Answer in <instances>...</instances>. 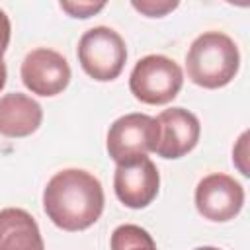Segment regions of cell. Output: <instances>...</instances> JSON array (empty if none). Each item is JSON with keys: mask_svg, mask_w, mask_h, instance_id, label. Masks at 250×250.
I'll return each instance as SVG.
<instances>
[{"mask_svg": "<svg viewBox=\"0 0 250 250\" xmlns=\"http://www.w3.org/2000/svg\"><path fill=\"white\" fill-rule=\"evenodd\" d=\"M242 205L244 189L227 174H209L195 188V207L209 221H230L240 213Z\"/></svg>", "mask_w": 250, "mask_h": 250, "instance_id": "6", "label": "cell"}, {"mask_svg": "<svg viewBox=\"0 0 250 250\" xmlns=\"http://www.w3.org/2000/svg\"><path fill=\"white\" fill-rule=\"evenodd\" d=\"M47 217L62 230L74 232L92 227L104 211V189L96 176L68 168L57 172L43 191Z\"/></svg>", "mask_w": 250, "mask_h": 250, "instance_id": "1", "label": "cell"}, {"mask_svg": "<svg viewBox=\"0 0 250 250\" xmlns=\"http://www.w3.org/2000/svg\"><path fill=\"white\" fill-rule=\"evenodd\" d=\"M184 84V72L176 61L164 55H146L137 61L129 88L131 94L148 105H164L172 102Z\"/></svg>", "mask_w": 250, "mask_h": 250, "instance_id": "3", "label": "cell"}, {"mask_svg": "<svg viewBox=\"0 0 250 250\" xmlns=\"http://www.w3.org/2000/svg\"><path fill=\"white\" fill-rule=\"evenodd\" d=\"M6 78H8V70H6L4 61H0V90L6 86Z\"/></svg>", "mask_w": 250, "mask_h": 250, "instance_id": "17", "label": "cell"}, {"mask_svg": "<svg viewBox=\"0 0 250 250\" xmlns=\"http://www.w3.org/2000/svg\"><path fill=\"white\" fill-rule=\"evenodd\" d=\"M78 61L82 70L100 82L115 80L127 61L123 37L111 27L98 25L88 29L78 43Z\"/></svg>", "mask_w": 250, "mask_h": 250, "instance_id": "4", "label": "cell"}, {"mask_svg": "<svg viewBox=\"0 0 250 250\" xmlns=\"http://www.w3.org/2000/svg\"><path fill=\"white\" fill-rule=\"evenodd\" d=\"M20 74L27 90L45 98L61 94L70 82V66L66 59L45 47L25 55Z\"/></svg>", "mask_w": 250, "mask_h": 250, "instance_id": "7", "label": "cell"}, {"mask_svg": "<svg viewBox=\"0 0 250 250\" xmlns=\"http://www.w3.org/2000/svg\"><path fill=\"white\" fill-rule=\"evenodd\" d=\"M158 143V123L145 113H127L115 119L107 131V152L117 164L154 152Z\"/></svg>", "mask_w": 250, "mask_h": 250, "instance_id": "5", "label": "cell"}, {"mask_svg": "<svg viewBox=\"0 0 250 250\" xmlns=\"http://www.w3.org/2000/svg\"><path fill=\"white\" fill-rule=\"evenodd\" d=\"M195 250H219V248H215V246H201V248H195Z\"/></svg>", "mask_w": 250, "mask_h": 250, "instance_id": "18", "label": "cell"}, {"mask_svg": "<svg viewBox=\"0 0 250 250\" xmlns=\"http://www.w3.org/2000/svg\"><path fill=\"white\" fill-rule=\"evenodd\" d=\"M10 33H12V27H10V20L6 16L4 10H0V61L8 49V43H10Z\"/></svg>", "mask_w": 250, "mask_h": 250, "instance_id": "15", "label": "cell"}, {"mask_svg": "<svg viewBox=\"0 0 250 250\" xmlns=\"http://www.w3.org/2000/svg\"><path fill=\"white\" fill-rule=\"evenodd\" d=\"M111 250H156V244L139 225H121L111 234Z\"/></svg>", "mask_w": 250, "mask_h": 250, "instance_id": "12", "label": "cell"}, {"mask_svg": "<svg viewBox=\"0 0 250 250\" xmlns=\"http://www.w3.org/2000/svg\"><path fill=\"white\" fill-rule=\"evenodd\" d=\"M105 4H94V2H61V8L64 12H68L72 18H90L94 14H98Z\"/></svg>", "mask_w": 250, "mask_h": 250, "instance_id": "14", "label": "cell"}, {"mask_svg": "<svg viewBox=\"0 0 250 250\" xmlns=\"http://www.w3.org/2000/svg\"><path fill=\"white\" fill-rule=\"evenodd\" d=\"M240 53L236 43L221 31L201 33L186 55L188 78L201 88H223L238 72Z\"/></svg>", "mask_w": 250, "mask_h": 250, "instance_id": "2", "label": "cell"}, {"mask_svg": "<svg viewBox=\"0 0 250 250\" xmlns=\"http://www.w3.org/2000/svg\"><path fill=\"white\" fill-rule=\"evenodd\" d=\"M0 250H45L35 219L18 207L0 211Z\"/></svg>", "mask_w": 250, "mask_h": 250, "instance_id": "11", "label": "cell"}, {"mask_svg": "<svg viewBox=\"0 0 250 250\" xmlns=\"http://www.w3.org/2000/svg\"><path fill=\"white\" fill-rule=\"evenodd\" d=\"M41 105L20 92H12L0 98V135L10 139L29 137L41 125Z\"/></svg>", "mask_w": 250, "mask_h": 250, "instance_id": "10", "label": "cell"}, {"mask_svg": "<svg viewBox=\"0 0 250 250\" xmlns=\"http://www.w3.org/2000/svg\"><path fill=\"white\" fill-rule=\"evenodd\" d=\"M246 139H248V133H242V137L238 139V141H240V143H238V146H240V148H246ZM236 154H238V150L234 148V152H232V160H234V162H236L238 158H246V156H244V154H246V150H244L240 156H236Z\"/></svg>", "mask_w": 250, "mask_h": 250, "instance_id": "16", "label": "cell"}, {"mask_svg": "<svg viewBox=\"0 0 250 250\" xmlns=\"http://www.w3.org/2000/svg\"><path fill=\"white\" fill-rule=\"evenodd\" d=\"M133 8L143 12L148 18H160L178 8V2H154V0H145V2H133Z\"/></svg>", "mask_w": 250, "mask_h": 250, "instance_id": "13", "label": "cell"}, {"mask_svg": "<svg viewBox=\"0 0 250 250\" xmlns=\"http://www.w3.org/2000/svg\"><path fill=\"white\" fill-rule=\"evenodd\" d=\"M113 188L119 201L131 209H143L158 195L160 176L148 156L117 164L113 174Z\"/></svg>", "mask_w": 250, "mask_h": 250, "instance_id": "8", "label": "cell"}, {"mask_svg": "<svg viewBox=\"0 0 250 250\" xmlns=\"http://www.w3.org/2000/svg\"><path fill=\"white\" fill-rule=\"evenodd\" d=\"M158 143L154 152L162 158H182L199 141V121L197 117L184 109V107H172L164 109L158 117Z\"/></svg>", "mask_w": 250, "mask_h": 250, "instance_id": "9", "label": "cell"}]
</instances>
